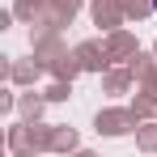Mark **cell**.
Returning <instances> with one entry per match:
<instances>
[{
	"label": "cell",
	"instance_id": "6da1fadb",
	"mask_svg": "<svg viewBox=\"0 0 157 157\" xmlns=\"http://www.w3.org/2000/svg\"><path fill=\"white\" fill-rule=\"evenodd\" d=\"M153 13H157V0H153Z\"/></svg>",
	"mask_w": 157,
	"mask_h": 157
}]
</instances>
